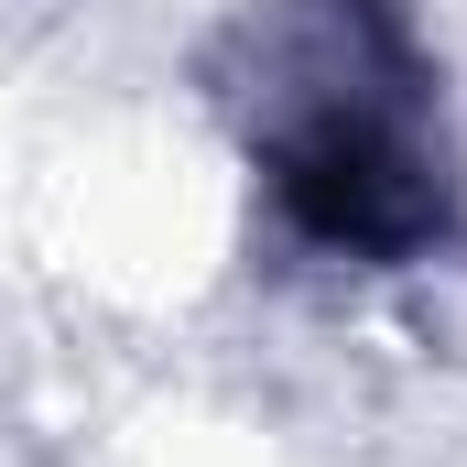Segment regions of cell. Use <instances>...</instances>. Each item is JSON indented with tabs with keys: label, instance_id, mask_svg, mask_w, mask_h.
Returning <instances> with one entry per match:
<instances>
[{
	"label": "cell",
	"instance_id": "1",
	"mask_svg": "<svg viewBox=\"0 0 467 467\" xmlns=\"http://www.w3.org/2000/svg\"><path fill=\"white\" fill-rule=\"evenodd\" d=\"M229 130L272 229L348 272H413L467 239L446 66L402 0H261L229 55Z\"/></svg>",
	"mask_w": 467,
	"mask_h": 467
}]
</instances>
